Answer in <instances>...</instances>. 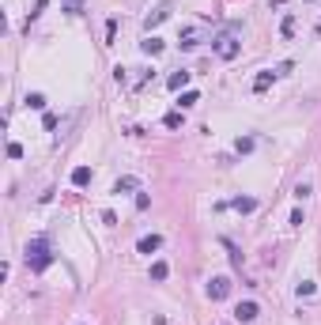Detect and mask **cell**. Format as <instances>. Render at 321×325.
Listing matches in <instances>:
<instances>
[{
    "label": "cell",
    "mask_w": 321,
    "mask_h": 325,
    "mask_svg": "<svg viewBox=\"0 0 321 325\" xmlns=\"http://www.w3.org/2000/svg\"><path fill=\"white\" fill-rule=\"evenodd\" d=\"M53 265V246H50V238H31L27 242V269L31 272H45Z\"/></svg>",
    "instance_id": "cell-1"
},
{
    "label": "cell",
    "mask_w": 321,
    "mask_h": 325,
    "mask_svg": "<svg viewBox=\"0 0 321 325\" xmlns=\"http://www.w3.org/2000/svg\"><path fill=\"white\" fill-rule=\"evenodd\" d=\"M212 50H216L219 61H235V57L242 53V42H238L235 34H219L216 42H212Z\"/></svg>",
    "instance_id": "cell-2"
},
{
    "label": "cell",
    "mask_w": 321,
    "mask_h": 325,
    "mask_svg": "<svg viewBox=\"0 0 321 325\" xmlns=\"http://www.w3.org/2000/svg\"><path fill=\"white\" fill-rule=\"evenodd\" d=\"M227 295H231V276H212V280H208V299H227Z\"/></svg>",
    "instance_id": "cell-3"
},
{
    "label": "cell",
    "mask_w": 321,
    "mask_h": 325,
    "mask_svg": "<svg viewBox=\"0 0 321 325\" xmlns=\"http://www.w3.org/2000/svg\"><path fill=\"white\" fill-rule=\"evenodd\" d=\"M257 314H261V307H257V303H238V307H235V318H238L242 325L257 321Z\"/></svg>",
    "instance_id": "cell-4"
},
{
    "label": "cell",
    "mask_w": 321,
    "mask_h": 325,
    "mask_svg": "<svg viewBox=\"0 0 321 325\" xmlns=\"http://www.w3.org/2000/svg\"><path fill=\"white\" fill-rule=\"evenodd\" d=\"M272 80H276V72H272V68L257 72V76H254V91H257V95H261V91H268V87H272Z\"/></svg>",
    "instance_id": "cell-5"
},
{
    "label": "cell",
    "mask_w": 321,
    "mask_h": 325,
    "mask_svg": "<svg viewBox=\"0 0 321 325\" xmlns=\"http://www.w3.org/2000/svg\"><path fill=\"white\" fill-rule=\"evenodd\" d=\"M159 246H163V238H159V235H144L140 242H136V250H140V253H155Z\"/></svg>",
    "instance_id": "cell-6"
},
{
    "label": "cell",
    "mask_w": 321,
    "mask_h": 325,
    "mask_svg": "<svg viewBox=\"0 0 321 325\" xmlns=\"http://www.w3.org/2000/svg\"><path fill=\"white\" fill-rule=\"evenodd\" d=\"M140 50L148 53V57H159V53H163V38H155V34H148V38H144V42H140Z\"/></svg>",
    "instance_id": "cell-7"
},
{
    "label": "cell",
    "mask_w": 321,
    "mask_h": 325,
    "mask_svg": "<svg viewBox=\"0 0 321 325\" xmlns=\"http://www.w3.org/2000/svg\"><path fill=\"white\" fill-rule=\"evenodd\" d=\"M72 185H76V189L91 185V167H76V170H72Z\"/></svg>",
    "instance_id": "cell-8"
},
{
    "label": "cell",
    "mask_w": 321,
    "mask_h": 325,
    "mask_svg": "<svg viewBox=\"0 0 321 325\" xmlns=\"http://www.w3.org/2000/svg\"><path fill=\"white\" fill-rule=\"evenodd\" d=\"M136 185H140V181H136L132 174H125V178H118V181H113V193H132Z\"/></svg>",
    "instance_id": "cell-9"
},
{
    "label": "cell",
    "mask_w": 321,
    "mask_h": 325,
    "mask_svg": "<svg viewBox=\"0 0 321 325\" xmlns=\"http://www.w3.org/2000/svg\"><path fill=\"white\" fill-rule=\"evenodd\" d=\"M189 76H193V72H174V76H167V87H170V91H181V87L189 83Z\"/></svg>",
    "instance_id": "cell-10"
},
{
    "label": "cell",
    "mask_w": 321,
    "mask_h": 325,
    "mask_svg": "<svg viewBox=\"0 0 321 325\" xmlns=\"http://www.w3.org/2000/svg\"><path fill=\"white\" fill-rule=\"evenodd\" d=\"M231 208H235V212H254L257 200L254 197H235V200H231Z\"/></svg>",
    "instance_id": "cell-11"
},
{
    "label": "cell",
    "mask_w": 321,
    "mask_h": 325,
    "mask_svg": "<svg viewBox=\"0 0 321 325\" xmlns=\"http://www.w3.org/2000/svg\"><path fill=\"white\" fill-rule=\"evenodd\" d=\"M167 15H170V8H167V4H163V8H155V12H151L148 19H144V23H148V31H151V27H159V23H163Z\"/></svg>",
    "instance_id": "cell-12"
},
{
    "label": "cell",
    "mask_w": 321,
    "mask_h": 325,
    "mask_svg": "<svg viewBox=\"0 0 321 325\" xmlns=\"http://www.w3.org/2000/svg\"><path fill=\"white\" fill-rule=\"evenodd\" d=\"M167 276H170V265H167V261H155V265H151V280H155V284L167 280Z\"/></svg>",
    "instance_id": "cell-13"
},
{
    "label": "cell",
    "mask_w": 321,
    "mask_h": 325,
    "mask_svg": "<svg viewBox=\"0 0 321 325\" xmlns=\"http://www.w3.org/2000/svg\"><path fill=\"white\" fill-rule=\"evenodd\" d=\"M163 125H167V129H181V125H186V118H181V110H170L167 118H163Z\"/></svg>",
    "instance_id": "cell-14"
},
{
    "label": "cell",
    "mask_w": 321,
    "mask_h": 325,
    "mask_svg": "<svg viewBox=\"0 0 321 325\" xmlns=\"http://www.w3.org/2000/svg\"><path fill=\"white\" fill-rule=\"evenodd\" d=\"M197 102H200V95H197V91H181L178 106H181V110H189V106H197Z\"/></svg>",
    "instance_id": "cell-15"
},
{
    "label": "cell",
    "mask_w": 321,
    "mask_h": 325,
    "mask_svg": "<svg viewBox=\"0 0 321 325\" xmlns=\"http://www.w3.org/2000/svg\"><path fill=\"white\" fill-rule=\"evenodd\" d=\"M27 106H31V110H45V95L42 91H31V95H27Z\"/></svg>",
    "instance_id": "cell-16"
},
{
    "label": "cell",
    "mask_w": 321,
    "mask_h": 325,
    "mask_svg": "<svg viewBox=\"0 0 321 325\" xmlns=\"http://www.w3.org/2000/svg\"><path fill=\"white\" fill-rule=\"evenodd\" d=\"M295 23H299L295 15H284V23H280V34H284V38H291V34H295Z\"/></svg>",
    "instance_id": "cell-17"
},
{
    "label": "cell",
    "mask_w": 321,
    "mask_h": 325,
    "mask_svg": "<svg viewBox=\"0 0 321 325\" xmlns=\"http://www.w3.org/2000/svg\"><path fill=\"white\" fill-rule=\"evenodd\" d=\"M83 4H87V0H64V12H68V15H80Z\"/></svg>",
    "instance_id": "cell-18"
},
{
    "label": "cell",
    "mask_w": 321,
    "mask_h": 325,
    "mask_svg": "<svg viewBox=\"0 0 321 325\" xmlns=\"http://www.w3.org/2000/svg\"><path fill=\"white\" fill-rule=\"evenodd\" d=\"M238 155H246V151H254V136H238Z\"/></svg>",
    "instance_id": "cell-19"
},
{
    "label": "cell",
    "mask_w": 321,
    "mask_h": 325,
    "mask_svg": "<svg viewBox=\"0 0 321 325\" xmlns=\"http://www.w3.org/2000/svg\"><path fill=\"white\" fill-rule=\"evenodd\" d=\"M314 291H317L314 280H303V284H299V299H303V295H314Z\"/></svg>",
    "instance_id": "cell-20"
},
{
    "label": "cell",
    "mask_w": 321,
    "mask_h": 325,
    "mask_svg": "<svg viewBox=\"0 0 321 325\" xmlns=\"http://www.w3.org/2000/svg\"><path fill=\"white\" fill-rule=\"evenodd\" d=\"M310 193H314V189H310V185H306V181H299V185H295V200H306Z\"/></svg>",
    "instance_id": "cell-21"
},
{
    "label": "cell",
    "mask_w": 321,
    "mask_h": 325,
    "mask_svg": "<svg viewBox=\"0 0 321 325\" xmlns=\"http://www.w3.org/2000/svg\"><path fill=\"white\" fill-rule=\"evenodd\" d=\"M113 34H118V19H110V23H106V45L113 42Z\"/></svg>",
    "instance_id": "cell-22"
},
{
    "label": "cell",
    "mask_w": 321,
    "mask_h": 325,
    "mask_svg": "<svg viewBox=\"0 0 321 325\" xmlns=\"http://www.w3.org/2000/svg\"><path fill=\"white\" fill-rule=\"evenodd\" d=\"M306 223V216H303V208H295V212H291V227H303Z\"/></svg>",
    "instance_id": "cell-23"
},
{
    "label": "cell",
    "mask_w": 321,
    "mask_h": 325,
    "mask_svg": "<svg viewBox=\"0 0 321 325\" xmlns=\"http://www.w3.org/2000/svg\"><path fill=\"white\" fill-rule=\"evenodd\" d=\"M45 4H50V0H38V4H34V12H31V19H27V23H34V19H38V15L45 12Z\"/></svg>",
    "instance_id": "cell-24"
},
{
    "label": "cell",
    "mask_w": 321,
    "mask_h": 325,
    "mask_svg": "<svg viewBox=\"0 0 321 325\" xmlns=\"http://www.w3.org/2000/svg\"><path fill=\"white\" fill-rule=\"evenodd\" d=\"M19 155H23V144H15V140H12V144H8V159H19Z\"/></svg>",
    "instance_id": "cell-25"
},
{
    "label": "cell",
    "mask_w": 321,
    "mask_h": 325,
    "mask_svg": "<svg viewBox=\"0 0 321 325\" xmlns=\"http://www.w3.org/2000/svg\"><path fill=\"white\" fill-rule=\"evenodd\" d=\"M291 68H295V61H280V64H276V76H287Z\"/></svg>",
    "instance_id": "cell-26"
},
{
    "label": "cell",
    "mask_w": 321,
    "mask_h": 325,
    "mask_svg": "<svg viewBox=\"0 0 321 325\" xmlns=\"http://www.w3.org/2000/svg\"><path fill=\"white\" fill-rule=\"evenodd\" d=\"M148 204H151V197H148V193H136V208H140V212H144Z\"/></svg>",
    "instance_id": "cell-27"
},
{
    "label": "cell",
    "mask_w": 321,
    "mask_h": 325,
    "mask_svg": "<svg viewBox=\"0 0 321 325\" xmlns=\"http://www.w3.org/2000/svg\"><path fill=\"white\" fill-rule=\"evenodd\" d=\"M113 80L125 83V80H129V68H121V64H118V68H113Z\"/></svg>",
    "instance_id": "cell-28"
},
{
    "label": "cell",
    "mask_w": 321,
    "mask_h": 325,
    "mask_svg": "<svg viewBox=\"0 0 321 325\" xmlns=\"http://www.w3.org/2000/svg\"><path fill=\"white\" fill-rule=\"evenodd\" d=\"M227 246H231V242H227ZM231 265H235V269H242V253L235 250V246H231Z\"/></svg>",
    "instance_id": "cell-29"
},
{
    "label": "cell",
    "mask_w": 321,
    "mask_h": 325,
    "mask_svg": "<svg viewBox=\"0 0 321 325\" xmlns=\"http://www.w3.org/2000/svg\"><path fill=\"white\" fill-rule=\"evenodd\" d=\"M317 34H321V19H317Z\"/></svg>",
    "instance_id": "cell-30"
}]
</instances>
